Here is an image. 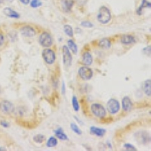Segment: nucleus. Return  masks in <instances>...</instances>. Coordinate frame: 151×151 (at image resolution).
Listing matches in <instances>:
<instances>
[{
  "label": "nucleus",
  "instance_id": "28",
  "mask_svg": "<svg viewBox=\"0 0 151 151\" xmlns=\"http://www.w3.org/2000/svg\"><path fill=\"white\" fill-rule=\"evenodd\" d=\"M123 148L127 151H137V148L132 145V144H129V143H125L123 145Z\"/></svg>",
  "mask_w": 151,
  "mask_h": 151
},
{
  "label": "nucleus",
  "instance_id": "39",
  "mask_svg": "<svg viewBox=\"0 0 151 151\" xmlns=\"http://www.w3.org/2000/svg\"><path fill=\"white\" fill-rule=\"evenodd\" d=\"M7 1L11 3V2H13V1H14V0H7Z\"/></svg>",
  "mask_w": 151,
  "mask_h": 151
},
{
  "label": "nucleus",
  "instance_id": "7",
  "mask_svg": "<svg viewBox=\"0 0 151 151\" xmlns=\"http://www.w3.org/2000/svg\"><path fill=\"white\" fill-rule=\"evenodd\" d=\"M14 104L8 100H2L0 101V113L3 115H11L14 113Z\"/></svg>",
  "mask_w": 151,
  "mask_h": 151
},
{
  "label": "nucleus",
  "instance_id": "18",
  "mask_svg": "<svg viewBox=\"0 0 151 151\" xmlns=\"http://www.w3.org/2000/svg\"><path fill=\"white\" fill-rule=\"evenodd\" d=\"M54 132H55V137L58 139L60 140V141H67L68 140V137H67V134L64 132V129L62 128H58L57 129H55Z\"/></svg>",
  "mask_w": 151,
  "mask_h": 151
},
{
  "label": "nucleus",
  "instance_id": "11",
  "mask_svg": "<svg viewBox=\"0 0 151 151\" xmlns=\"http://www.w3.org/2000/svg\"><path fill=\"white\" fill-rule=\"evenodd\" d=\"M122 107L124 112L129 113L133 108V103L129 96H125L122 100Z\"/></svg>",
  "mask_w": 151,
  "mask_h": 151
},
{
  "label": "nucleus",
  "instance_id": "30",
  "mask_svg": "<svg viewBox=\"0 0 151 151\" xmlns=\"http://www.w3.org/2000/svg\"><path fill=\"white\" fill-rule=\"evenodd\" d=\"M150 52H151L150 45H148V46H147L146 48H144V49H143V53H144V55H146L148 57H150Z\"/></svg>",
  "mask_w": 151,
  "mask_h": 151
},
{
  "label": "nucleus",
  "instance_id": "16",
  "mask_svg": "<svg viewBox=\"0 0 151 151\" xmlns=\"http://www.w3.org/2000/svg\"><path fill=\"white\" fill-rule=\"evenodd\" d=\"M98 45L104 50H108L112 47V42L109 38H103L98 41Z\"/></svg>",
  "mask_w": 151,
  "mask_h": 151
},
{
  "label": "nucleus",
  "instance_id": "1",
  "mask_svg": "<svg viewBox=\"0 0 151 151\" xmlns=\"http://www.w3.org/2000/svg\"><path fill=\"white\" fill-rule=\"evenodd\" d=\"M98 21L101 24H107L112 19V14L110 9L106 6H101L98 11L97 15Z\"/></svg>",
  "mask_w": 151,
  "mask_h": 151
},
{
  "label": "nucleus",
  "instance_id": "10",
  "mask_svg": "<svg viewBox=\"0 0 151 151\" xmlns=\"http://www.w3.org/2000/svg\"><path fill=\"white\" fill-rule=\"evenodd\" d=\"M135 137L137 141L143 144H147L150 142V134L146 132H139L135 134Z\"/></svg>",
  "mask_w": 151,
  "mask_h": 151
},
{
  "label": "nucleus",
  "instance_id": "15",
  "mask_svg": "<svg viewBox=\"0 0 151 151\" xmlns=\"http://www.w3.org/2000/svg\"><path fill=\"white\" fill-rule=\"evenodd\" d=\"M60 5L64 12H70L74 5V0H60Z\"/></svg>",
  "mask_w": 151,
  "mask_h": 151
},
{
  "label": "nucleus",
  "instance_id": "36",
  "mask_svg": "<svg viewBox=\"0 0 151 151\" xmlns=\"http://www.w3.org/2000/svg\"><path fill=\"white\" fill-rule=\"evenodd\" d=\"M1 150H6V149H5V147H0V151Z\"/></svg>",
  "mask_w": 151,
  "mask_h": 151
},
{
  "label": "nucleus",
  "instance_id": "31",
  "mask_svg": "<svg viewBox=\"0 0 151 151\" xmlns=\"http://www.w3.org/2000/svg\"><path fill=\"white\" fill-rule=\"evenodd\" d=\"M5 36H4V34L2 33V32H0V47L2 46V45L5 44Z\"/></svg>",
  "mask_w": 151,
  "mask_h": 151
},
{
  "label": "nucleus",
  "instance_id": "26",
  "mask_svg": "<svg viewBox=\"0 0 151 151\" xmlns=\"http://www.w3.org/2000/svg\"><path fill=\"white\" fill-rule=\"evenodd\" d=\"M70 129L71 130L75 133V134H78V135H81V134H83V132H82V130L79 129V126L76 125V123H73V122H72V123L70 124Z\"/></svg>",
  "mask_w": 151,
  "mask_h": 151
},
{
  "label": "nucleus",
  "instance_id": "12",
  "mask_svg": "<svg viewBox=\"0 0 151 151\" xmlns=\"http://www.w3.org/2000/svg\"><path fill=\"white\" fill-rule=\"evenodd\" d=\"M120 42L125 45H132L136 42V39L134 36L131 34L122 35L120 37Z\"/></svg>",
  "mask_w": 151,
  "mask_h": 151
},
{
  "label": "nucleus",
  "instance_id": "35",
  "mask_svg": "<svg viewBox=\"0 0 151 151\" xmlns=\"http://www.w3.org/2000/svg\"><path fill=\"white\" fill-rule=\"evenodd\" d=\"M106 144H107V146L109 147V148H110V149H112V146H111V144H110V143H107Z\"/></svg>",
  "mask_w": 151,
  "mask_h": 151
},
{
  "label": "nucleus",
  "instance_id": "22",
  "mask_svg": "<svg viewBox=\"0 0 151 151\" xmlns=\"http://www.w3.org/2000/svg\"><path fill=\"white\" fill-rule=\"evenodd\" d=\"M58 144V141L57 137H50L46 142V147H55Z\"/></svg>",
  "mask_w": 151,
  "mask_h": 151
},
{
  "label": "nucleus",
  "instance_id": "8",
  "mask_svg": "<svg viewBox=\"0 0 151 151\" xmlns=\"http://www.w3.org/2000/svg\"><path fill=\"white\" fill-rule=\"evenodd\" d=\"M62 55H63V63L64 65L67 67H70L72 65L73 56L67 45H63L62 47Z\"/></svg>",
  "mask_w": 151,
  "mask_h": 151
},
{
  "label": "nucleus",
  "instance_id": "33",
  "mask_svg": "<svg viewBox=\"0 0 151 151\" xmlns=\"http://www.w3.org/2000/svg\"><path fill=\"white\" fill-rule=\"evenodd\" d=\"M66 93V88H65V83L63 81L62 83V94H65Z\"/></svg>",
  "mask_w": 151,
  "mask_h": 151
},
{
  "label": "nucleus",
  "instance_id": "13",
  "mask_svg": "<svg viewBox=\"0 0 151 151\" xmlns=\"http://www.w3.org/2000/svg\"><path fill=\"white\" fill-rule=\"evenodd\" d=\"M82 63L85 66H91L93 63V57L90 52L86 51L82 55Z\"/></svg>",
  "mask_w": 151,
  "mask_h": 151
},
{
  "label": "nucleus",
  "instance_id": "38",
  "mask_svg": "<svg viewBox=\"0 0 151 151\" xmlns=\"http://www.w3.org/2000/svg\"><path fill=\"white\" fill-rule=\"evenodd\" d=\"M2 87L0 86V94H2Z\"/></svg>",
  "mask_w": 151,
  "mask_h": 151
},
{
  "label": "nucleus",
  "instance_id": "34",
  "mask_svg": "<svg viewBox=\"0 0 151 151\" xmlns=\"http://www.w3.org/2000/svg\"><path fill=\"white\" fill-rule=\"evenodd\" d=\"M19 1L24 5H28L30 2V0H19Z\"/></svg>",
  "mask_w": 151,
  "mask_h": 151
},
{
  "label": "nucleus",
  "instance_id": "29",
  "mask_svg": "<svg viewBox=\"0 0 151 151\" xmlns=\"http://www.w3.org/2000/svg\"><path fill=\"white\" fill-rule=\"evenodd\" d=\"M80 25L83 27L85 28H92L94 27V24L91 22V21H82L80 24Z\"/></svg>",
  "mask_w": 151,
  "mask_h": 151
},
{
  "label": "nucleus",
  "instance_id": "3",
  "mask_svg": "<svg viewBox=\"0 0 151 151\" xmlns=\"http://www.w3.org/2000/svg\"><path fill=\"white\" fill-rule=\"evenodd\" d=\"M42 57L45 64L48 65H52L56 60V54L53 49L50 48H45L42 52Z\"/></svg>",
  "mask_w": 151,
  "mask_h": 151
},
{
  "label": "nucleus",
  "instance_id": "2",
  "mask_svg": "<svg viewBox=\"0 0 151 151\" xmlns=\"http://www.w3.org/2000/svg\"><path fill=\"white\" fill-rule=\"evenodd\" d=\"M90 110L91 113L97 118L104 119L106 116L107 111L101 104L93 103L90 106Z\"/></svg>",
  "mask_w": 151,
  "mask_h": 151
},
{
  "label": "nucleus",
  "instance_id": "21",
  "mask_svg": "<svg viewBox=\"0 0 151 151\" xmlns=\"http://www.w3.org/2000/svg\"><path fill=\"white\" fill-rule=\"evenodd\" d=\"M67 47H68L70 51L73 54H74V55H76V54H77L78 47L77 45L76 44V42L73 40H69L68 41H67Z\"/></svg>",
  "mask_w": 151,
  "mask_h": 151
},
{
  "label": "nucleus",
  "instance_id": "27",
  "mask_svg": "<svg viewBox=\"0 0 151 151\" xmlns=\"http://www.w3.org/2000/svg\"><path fill=\"white\" fill-rule=\"evenodd\" d=\"M30 6L33 9H36V8L41 7L42 5V2L40 1V0H32L30 2Z\"/></svg>",
  "mask_w": 151,
  "mask_h": 151
},
{
  "label": "nucleus",
  "instance_id": "4",
  "mask_svg": "<svg viewBox=\"0 0 151 151\" xmlns=\"http://www.w3.org/2000/svg\"><path fill=\"white\" fill-rule=\"evenodd\" d=\"M39 42L43 48H50L53 45V38L50 33L43 31L39 36Z\"/></svg>",
  "mask_w": 151,
  "mask_h": 151
},
{
  "label": "nucleus",
  "instance_id": "5",
  "mask_svg": "<svg viewBox=\"0 0 151 151\" xmlns=\"http://www.w3.org/2000/svg\"><path fill=\"white\" fill-rule=\"evenodd\" d=\"M78 75L81 79L84 81L90 80L94 76V72L92 69L90 68L88 66H82L78 70Z\"/></svg>",
  "mask_w": 151,
  "mask_h": 151
},
{
  "label": "nucleus",
  "instance_id": "32",
  "mask_svg": "<svg viewBox=\"0 0 151 151\" xmlns=\"http://www.w3.org/2000/svg\"><path fill=\"white\" fill-rule=\"evenodd\" d=\"M0 125H2V127L4 128H9L10 127V123L8 122L7 121L2 120V121H0Z\"/></svg>",
  "mask_w": 151,
  "mask_h": 151
},
{
  "label": "nucleus",
  "instance_id": "6",
  "mask_svg": "<svg viewBox=\"0 0 151 151\" xmlns=\"http://www.w3.org/2000/svg\"><path fill=\"white\" fill-rule=\"evenodd\" d=\"M106 111L110 115H116L120 110V104L115 98H111L106 103Z\"/></svg>",
  "mask_w": 151,
  "mask_h": 151
},
{
  "label": "nucleus",
  "instance_id": "19",
  "mask_svg": "<svg viewBox=\"0 0 151 151\" xmlns=\"http://www.w3.org/2000/svg\"><path fill=\"white\" fill-rule=\"evenodd\" d=\"M150 8L151 4L149 1H147V0H142V1H141V4L140 5L139 7L137 8V10H136V13H137L138 15H141L144 9H150Z\"/></svg>",
  "mask_w": 151,
  "mask_h": 151
},
{
  "label": "nucleus",
  "instance_id": "24",
  "mask_svg": "<svg viewBox=\"0 0 151 151\" xmlns=\"http://www.w3.org/2000/svg\"><path fill=\"white\" fill-rule=\"evenodd\" d=\"M33 140L35 143L36 144H42L43 142H45L46 140V137L44 134H37L35 136H33Z\"/></svg>",
  "mask_w": 151,
  "mask_h": 151
},
{
  "label": "nucleus",
  "instance_id": "25",
  "mask_svg": "<svg viewBox=\"0 0 151 151\" xmlns=\"http://www.w3.org/2000/svg\"><path fill=\"white\" fill-rule=\"evenodd\" d=\"M72 106L75 112H79V109H80V106H79V103L78 101L77 97L76 95H73L72 98Z\"/></svg>",
  "mask_w": 151,
  "mask_h": 151
},
{
  "label": "nucleus",
  "instance_id": "17",
  "mask_svg": "<svg viewBox=\"0 0 151 151\" xmlns=\"http://www.w3.org/2000/svg\"><path fill=\"white\" fill-rule=\"evenodd\" d=\"M3 14L5 16L10 17V18H14V19H18L21 17V15L19 14L18 12L16 11L13 10L12 8L6 7L3 9Z\"/></svg>",
  "mask_w": 151,
  "mask_h": 151
},
{
  "label": "nucleus",
  "instance_id": "37",
  "mask_svg": "<svg viewBox=\"0 0 151 151\" xmlns=\"http://www.w3.org/2000/svg\"><path fill=\"white\" fill-rule=\"evenodd\" d=\"M4 2H5V0H0V5H1V4H3Z\"/></svg>",
  "mask_w": 151,
  "mask_h": 151
},
{
  "label": "nucleus",
  "instance_id": "20",
  "mask_svg": "<svg viewBox=\"0 0 151 151\" xmlns=\"http://www.w3.org/2000/svg\"><path fill=\"white\" fill-rule=\"evenodd\" d=\"M143 90H144V94H146L147 96L150 97L151 95V80L147 79L144 83L143 84Z\"/></svg>",
  "mask_w": 151,
  "mask_h": 151
},
{
  "label": "nucleus",
  "instance_id": "14",
  "mask_svg": "<svg viewBox=\"0 0 151 151\" xmlns=\"http://www.w3.org/2000/svg\"><path fill=\"white\" fill-rule=\"evenodd\" d=\"M90 133H91V134L96 136V137H102L106 133V130L105 129H102V128L96 127V126H91L90 128Z\"/></svg>",
  "mask_w": 151,
  "mask_h": 151
},
{
  "label": "nucleus",
  "instance_id": "9",
  "mask_svg": "<svg viewBox=\"0 0 151 151\" xmlns=\"http://www.w3.org/2000/svg\"><path fill=\"white\" fill-rule=\"evenodd\" d=\"M20 33L23 36L27 38L34 37L36 35V31L33 27L30 25H24L20 28Z\"/></svg>",
  "mask_w": 151,
  "mask_h": 151
},
{
  "label": "nucleus",
  "instance_id": "23",
  "mask_svg": "<svg viewBox=\"0 0 151 151\" xmlns=\"http://www.w3.org/2000/svg\"><path fill=\"white\" fill-rule=\"evenodd\" d=\"M64 32L65 33V34L67 36H69L70 38H73L74 36V32L73 29L72 27L69 24H66L64 26Z\"/></svg>",
  "mask_w": 151,
  "mask_h": 151
}]
</instances>
